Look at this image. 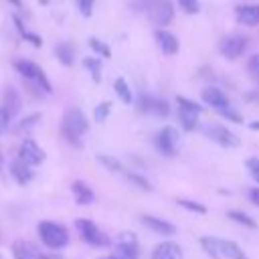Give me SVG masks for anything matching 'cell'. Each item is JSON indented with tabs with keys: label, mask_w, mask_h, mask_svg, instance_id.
<instances>
[{
	"label": "cell",
	"mask_w": 259,
	"mask_h": 259,
	"mask_svg": "<svg viewBox=\"0 0 259 259\" xmlns=\"http://www.w3.org/2000/svg\"><path fill=\"white\" fill-rule=\"evenodd\" d=\"M14 69L28 81V83H32V87H36V89H40L42 93H51L53 91V87H51V81L47 79V75H45V71L36 65V63H32V61H16L14 63Z\"/></svg>",
	"instance_id": "3"
},
{
	"label": "cell",
	"mask_w": 259,
	"mask_h": 259,
	"mask_svg": "<svg viewBox=\"0 0 259 259\" xmlns=\"http://www.w3.org/2000/svg\"><path fill=\"white\" fill-rule=\"evenodd\" d=\"M113 89H115V93L119 95V99L123 101V103H132V99H134V95H132V91H130V85L125 83V79H115V83H113Z\"/></svg>",
	"instance_id": "24"
},
{
	"label": "cell",
	"mask_w": 259,
	"mask_h": 259,
	"mask_svg": "<svg viewBox=\"0 0 259 259\" xmlns=\"http://www.w3.org/2000/svg\"><path fill=\"white\" fill-rule=\"evenodd\" d=\"M40 4H45V6H49V4H53V2H59V0H38Z\"/></svg>",
	"instance_id": "46"
},
{
	"label": "cell",
	"mask_w": 259,
	"mask_h": 259,
	"mask_svg": "<svg viewBox=\"0 0 259 259\" xmlns=\"http://www.w3.org/2000/svg\"><path fill=\"white\" fill-rule=\"evenodd\" d=\"M97 162H99L105 170H109V172H121V170H123L121 162H119L117 158H113V156H107V154H99V156H97Z\"/></svg>",
	"instance_id": "25"
},
{
	"label": "cell",
	"mask_w": 259,
	"mask_h": 259,
	"mask_svg": "<svg viewBox=\"0 0 259 259\" xmlns=\"http://www.w3.org/2000/svg\"><path fill=\"white\" fill-rule=\"evenodd\" d=\"M200 97H202V101H204L206 105H210V107H214V109H219V111L231 109L229 97H227L225 91L219 89V87H206V89H202Z\"/></svg>",
	"instance_id": "12"
},
{
	"label": "cell",
	"mask_w": 259,
	"mask_h": 259,
	"mask_svg": "<svg viewBox=\"0 0 259 259\" xmlns=\"http://www.w3.org/2000/svg\"><path fill=\"white\" fill-rule=\"evenodd\" d=\"M221 115L227 117V119H231V121H235V123H241L243 121V117L237 111H233V109H225V111H221Z\"/></svg>",
	"instance_id": "40"
},
{
	"label": "cell",
	"mask_w": 259,
	"mask_h": 259,
	"mask_svg": "<svg viewBox=\"0 0 259 259\" xmlns=\"http://www.w3.org/2000/svg\"><path fill=\"white\" fill-rule=\"evenodd\" d=\"M148 16H150V20L154 24L166 26L174 18V6H172L170 0H154L152 6H150V10H148Z\"/></svg>",
	"instance_id": "8"
},
{
	"label": "cell",
	"mask_w": 259,
	"mask_h": 259,
	"mask_svg": "<svg viewBox=\"0 0 259 259\" xmlns=\"http://www.w3.org/2000/svg\"><path fill=\"white\" fill-rule=\"evenodd\" d=\"M71 190H73V194H75V202H77V204L87 206V204H91V202L95 200V194H93L91 186H87V184L81 182V180H75V182L71 184Z\"/></svg>",
	"instance_id": "20"
},
{
	"label": "cell",
	"mask_w": 259,
	"mask_h": 259,
	"mask_svg": "<svg viewBox=\"0 0 259 259\" xmlns=\"http://www.w3.org/2000/svg\"><path fill=\"white\" fill-rule=\"evenodd\" d=\"M245 49H247V38L241 36V34H229V36H225V38L221 40V45H219L221 55L227 57V59H231V61L239 59V57L245 53Z\"/></svg>",
	"instance_id": "9"
},
{
	"label": "cell",
	"mask_w": 259,
	"mask_h": 259,
	"mask_svg": "<svg viewBox=\"0 0 259 259\" xmlns=\"http://www.w3.org/2000/svg\"><path fill=\"white\" fill-rule=\"evenodd\" d=\"M176 202L186 210H192V212H198V214H206V206L200 204V202H194V200H188V198H178Z\"/></svg>",
	"instance_id": "28"
},
{
	"label": "cell",
	"mask_w": 259,
	"mask_h": 259,
	"mask_svg": "<svg viewBox=\"0 0 259 259\" xmlns=\"http://www.w3.org/2000/svg\"><path fill=\"white\" fill-rule=\"evenodd\" d=\"M247 170H249L251 178L259 184V158H249L247 160Z\"/></svg>",
	"instance_id": "35"
},
{
	"label": "cell",
	"mask_w": 259,
	"mask_h": 259,
	"mask_svg": "<svg viewBox=\"0 0 259 259\" xmlns=\"http://www.w3.org/2000/svg\"><path fill=\"white\" fill-rule=\"evenodd\" d=\"M8 123H10V113H8L4 107H0V134L6 132Z\"/></svg>",
	"instance_id": "39"
},
{
	"label": "cell",
	"mask_w": 259,
	"mask_h": 259,
	"mask_svg": "<svg viewBox=\"0 0 259 259\" xmlns=\"http://www.w3.org/2000/svg\"><path fill=\"white\" fill-rule=\"evenodd\" d=\"M247 71H249L251 77L259 83V55H253V57L249 59V63H247Z\"/></svg>",
	"instance_id": "33"
},
{
	"label": "cell",
	"mask_w": 259,
	"mask_h": 259,
	"mask_svg": "<svg viewBox=\"0 0 259 259\" xmlns=\"http://www.w3.org/2000/svg\"><path fill=\"white\" fill-rule=\"evenodd\" d=\"M249 130L257 132V130H259V121H251V123H249Z\"/></svg>",
	"instance_id": "44"
},
{
	"label": "cell",
	"mask_w": 259,
	"mask_h": 259,
	"mask_svg": "<svg viewBox=\"0 0 259 259\" xmlns=\"http://www.w3.org/2000/svg\"><path fill=\"white\" fill-rule=\"evenodd\" d=\"M89 47H91L97 55H101V57H105V59H109V57H111L109 47H107L105 42H101L99 38H95V36H91V38H89Z\"/></svg>",
	"instance_id": "29"
},
{
	"label": "cell",
	"mask_w": 259,
	"mask_h": 259,
	"mask_svg": "<svg viewBox=\"0 0 259 259\" xmlns=\"http://www.w3.org/2000/svg\"><path fill=\"white\" fill-rule=\"evenodd\" d=\"M249 198H251V202H253V204H257V206H259V186L249 190Z\"/></svg>",
	"instance_id": "42"
},
{
	"label": "cell",
	"mask_w": 259,
	"mask_h": 259,
	"mask_svg": "<svg viewBox=\"0 0 259 259\" xmlns=\"http://www.w3.org/2000/svg\"><path fill=\"white\" fill-rule=\"evenodd\" d=\"M148 113H154V115H158V117H166V115L170 113V105H168V101H166V99H158V97H152Z\"/></svg>",
	"instance_id": "23"
},
{
	"label": "cell",
	"mask_w": 259,
	"mask_h": 259,
	"mask_svg": "<svg viewBox=\"0 0 259 259\" xmlns=\"http://www.w3.org/2000/svg\"><path fill=\"white\" fill-rule=\"evenodd\" d=\"M20 34H22L24 40H28V42L34 45V47H40V45H42V38H40L38 34H32V32H28V30H24V32H20Z\"/></svg>",
	"instance_id": "38"
},
{
	"label": "cell",
	"mask_w": 259,
	"mask_h": 259,
	"mask_svg": "<svg viewBox=\"0 0 259 259\" xmlns=\"http://www.w3.org/2000/svg\"><path fill=\"white\" fill-rule=\"evenodd\" d=\"M55 55H57V59H59L65 67H71V65L75 63V49H73L71 42H59V45L55 47Z\"/></svg>",
	"instance_id": "22"
},
{
	"label": "cell",
	"mask_w": 259,
	"mask_h": 259,
	"mask_svg": "<svg viewBox=\"0 0 259 259\" xmlns=\"http://www.w3.org/2000/svg\"><path fill=\"white\" fill-rule=\"evenodd\" d=\"M75 227H77V231H79V235H81V239L85 243H89L93 247H107V245H111L109 237L93 221H89V219H77L75 221Z\"/></svg>",
	"instance_id": "4"
},
{
	"label": "cell",
	"mask_w": 259,
	"mask_h": 259,
	"mask_svg": "<svg viewBox=\"0 0 259 259\" xmlns=\"http://www.w3.org/2000/svg\"><path fill=\"white\" fill-rule=\"evenodd\" d=\"M152 259H182V249L174 241H164L154 247Z\"/></svg>",
	"instance_id": "18"
},
{
	"label": "cell",
	"mask_w": 259,
	"mask_h": 259,
	"mask_svg": "<svg viewBox=\"0 0 259 259\" xmlns=\"http://www.w3.org/2000/svg\"><path fill=\"white\" fill-rule=\"evenodd\" d=\"M214 247H217V255H219V257H227V259H247V255L243 253V249H241L235 241H225V239H217V237H214Z\"/></svg>",
	"instance_id": "16"
},
{
	"label": "cell",
	"mask_w": 259,
	"mask_h": 259,
	"mask_svg": "<svg viewBox=\"0 0 259 259\" xmlns=\"http://www.w3.org/2000/svg\"><path fill=\"white\" fill-rule=\"evenodd\" d=\"M178 130L172 125H164L162 130L156 132L154 144L158 148V152H162L164 156H174L176 154V144H178Z\"/></svg>",
	"instance_id": "7"
},
{
	"label": "cell",
	"mask_w": 259,
	"mask_h": 259,
	"mask_svg": "<svg viewBox=\"0 0 259 259\" xmlns=\"http://www.w3.org/2000/svg\"><path fill=\"white\" fill-rule=\"evenodd\" d=\"M32 166H28V164H24L22 160H14L12 164H10V174H12V178L18 182V184H28L30 180H32V170H30Z\"/></svg>",
	"instance_id": "19"
},
{
	"label": "cell",
	"mask_w": 259,
	"mask_h": 259,
	"mask_svg": "<svg viewBox=\"0 0 259 259\" xmlns=\"http://www.w3.org/2000/svg\"><path fill=\"white\" fill-rule=\"evenodd\" d=\"M18 160H22L28 166H36L45 160V150L30 138H26L18 148Z\"/></svg>",
	"instance_id": "10"
},
{
	"label": "cell",
	"mask_w": 259,
	"mask_h": 259,
	"mask_svg": "<svg viewBox=\"0 0 259 259\" xmlns=\"http://www.w3.org/2000/svg\"><path fill=\"white\" fill-rule=\"evenodd\" d=\"M200 245H202V249H204L212 259H219L217 247H214V237H202V239H200Z\"/></svg>",
	"instance_id": "31"
},
{
	"label": "cell",
	"mask_w": 259,
	"mask_h": 259,
	"mask_svg": "<svg viewBox=\"0 0 259 259\" xmlns=\"http://www.w3.org/2000/svg\"><path fill=\"white\" fill-rule=\"evenodd\" d=\"M38 235L40 241L49 247V249H63L69 243V233L63 225L53 223V221H42L38 223Z\"/></svg>",
	"instance_id": "2"
},
{
	"label": "cell",
	"mask_w": 259,
	"mask_h": 259,
	"mask_svg": "<svg viewBox=\"0 0 259 259\" xmlns=\"http://www.w3.org/2000/svg\"><path fill=\"white\" fill-rule=\"evenodd\" d=\"M176 103H178V117H180V123L186 132H192L196 125H198V115L202 111V107L198 103H194L192 99L188 97H182L178 95L176 97Z\"/></svg>",
	"instance_id": "5"
},
{
	"label": "cell",
	"mask_w": 259,
	"mask_h": 259,
	"mask_svg": "<svg viewBox=\"0 0 259 259\" xmlns=\"http://www.w3.org/2000/svg\"><path fill=\"white\" fill-rule=\"evenodd\" d=\"M93 2H95V0H77L79 12H81L83 16H91V12H93Z\"/></svg>",
	"instance_id": "37"
},
{
	"label": "cell",
	"mask_w": 259,
	"mask_h": 259,
	"mask_svg": "<svg viewBox=\"0 0 259 259\" xmlns=\"http://www.w3.org/2000/svg\"><path fill=\"white\" fill-rule=\"evenodd\" d=\"M109 111H111V103H109V101H101V103L95 107V119H97V121H105L107 115H109Z\"/></svg>",
	"instance_id": "30"
},
{
	"label": "cell",
	"mask_w": 259,
	"mask_h": 259,
	"mask_svg": "<svg viewBox=\"0 0 259 259\" xmlns=\"http://www.w3.org/2000/svg\"><path fill=\"white\" fill-rule=\"evenodd\" d=\"M8 2H10V4H14L16 8H20V6H22V2H20V0H8Z\"/></svg>",
	"instance_id": "45"
},
{
	"label": "cell",
	"mask_w": 259,
	"mask_h": 259,
	"mask_svg": "<svg viewBox=\"0 0 259 259\" xmlns=\"http://www.w3.org/2000/svg\"><path fill=\"white\" fill-rule=\"evenodd\" d=\"M152 2L154 0H132V6H134V10H150Z\"/></svg>",
	"instance_id": "41"
},
{
	"label": "cell",
	"mask_w": 259,
	"mask_h": 259,
	"mask_svg": "<svg viewBox=\"0 0 259 259\" xmlns=\"http://www.w3.org/2000/svg\"><path fill=\"white\" fill-rule=\"evenodd\" d=\"M83 65H85V69L91 73V79L93 81H101V61H97V59H93V57H87V59H83Z\"/></svg>",
	"instance_id": "26"
},
{
	"label": "cell",
	"mask_w": 259,
	"mask_h": 259,
	"mask_svg": "<svg viewBox=\"0 0 259 259\" xmlns=\"http://www.w3.org/2000/svg\"><path fill=\"white\" fill-rule=\"evenodd\" d=\"M206 138H210L212 142L225 146V148H237L241 144V140L237 138V134H233L231 130H227L225 125H208L204 130Z\"/></svg>",
	"instance_id": "11"
},
{
	"label": "cell",
	"mask_w": 259,
	"mask_h": 259,
	"mask_svg": "<svg viewBox=\"0 0 259 259\" xmlns=\"http://www.w3.org/2000/svg\"><path fill=\"white\" fill-rule=\"evenodd\" d=\"M99 259H119V257H117V255H113V253H111V255H105V257H99Z\"/></svg>",
	"instance_id": "47"
},
{
	"label": "cell",
	"mask_w": 259,
	"mask_h": 259,
	"mask_svg": "<svg viewBox=\"0 0 259 259\" xmlns=\"http://www.w3.org/2000/svg\"><path fill=\"white\" fill-rule=\"evenodd\" d=\"M2 107L10 113V117H12L14 113H18V109H20V95H18V91H16L14 87H6V89H4Z\"/></svg>",
	"instance_id": "21"
},
{
	"label": "cell",
	"mask_w": 259,
	"mask_h": 259,
	"mask_svg": "<svg viewBox=\"0 0 259 259\" xmlns=\"http://www.w3.org/2000/svg\"><path fill=\"white\" fill-rule=\"evenodd\" d=\"M235 18L239 24L257 26L259 24V4H239L235 8Z\"/></svg>",
	"instance_id": "14"
},
{
	"label": "cell",
	"mask_w": 259,
	"mask_h": 259,
	"mask_svg": "<svg viewBox=\"0 0 259 259\" xmlns=\"http://www.w3.org/2000/svg\"><path fill=\"white\" fill-rule=\"evenodd\" d=\"M178 6H180L186 14H196V12L200 10L198 0H178Z\"/></svg>",
	"instance_id": "32"
},
{
	"label": "cell",
	"mask_w": 259,
	"mask_h": 259,
	"mask_svg": "<svg viewBox=\"0 0 259 259\" xmlns=\"http://www.w3.org/2000/svg\"><path fill=\"white\" fill-rule=\"evenodd\" d=\"M0 259H2V257H0Z\"/></svg>",
	"instance_id": "49"
},
{
	"label": "cell",
	"mask_w": 259,
	"mask_h": 259,
	"mask_svg": "<svg viewBox=\"0 0 259 259\" xmlns=\"http://www.w3.org/2000/svg\"><path fill=\"white\" fill-rule=\"evenodd\" d=\"M40 121V113H32V115H26L22 121H20V130H30L32 125H36Z\"/></svg>",
	"instance_id": "36"
},
{
	"label": "cell",
	"mask_w": 259,
	"mask_h": 259,
	"mask_svg": "<svg viewBox=\"0 0 259 259\" xmlns=\"http://www.w3.org/2000/svg\"><path fill=\"white\" fill-rule=\"evenodd\" d=\"M229 219H233L235 223L245 225V227H249V229H255V227H257L255 219H251L249 214H245V212H241V210H229Z\"/></svg>",
	"instance_id": "27"
},
{
	"label": "cell",
	"mask_w": 259,
	"mask_h": 259,
	"mask_svg": "<svg viewBox=\"0 0 259 259\" xmlns=\"http://www.w3.org/2000/svg\"><path fill=\"white\" fill-rule=\"evenodd\" d=\"M47 259H65V257H61V255H47Z\"/></svg>",
	"instance_id": "48"
},
{
	"label": "cell",
	"mask_w": 259,
	"mask_h": 259,
	"mask_svg": "<svg viewBox=\"0 0 259 259\" xmlns=\"http://www.w3.org/2000/svg\"><path fill=\"white\" fill-rule=\"evenodd\" d=\"M113 255H117L119 259H138L140 255V243H138V237L130 231H123L119 233L117 241H115V251Z\"/></svg>",
	"instance_id": "6"
},
{
	"label": "cell",
	"mask_w": 259,
	"mask_h": 259,
	"mask_svg": "<svg viewBox=\"0 0 259 259\" xmlns=\"http://www.w3.org/2000/svg\"><path fill=\"white\" fill-rule=\"evenodd\" d=\"M63 136L69 144L73 146H81V136L89 130V121H87V115L81 111V109H69L63 117Z\"/></svg>",
	"instance_id": "1"
},
{
	"label": "cell",
	"mask_w": 259,
	"mask_h": 259,
	"mask_svg": "<svg viewBox=\"0 0 259 259\" xmlns=\"http://www.w3.org/2000/svg\"><path fill=\"white\" fill-rule=\"evenodd\" d=\"M12 255L14 259H47V255L40 253V249L34 243L24 239H18L12 243Z\"/></svg>",
	"instance_id": "13"
},
{
	"label": "cell",
	"mask_w": 259,
	"mask_h": 259,
	"mask_svg": "<svg viewBox=\"0 0 259 259\" xmlns=\"http://www.w3.org/2000/svg\"><path fill=\"white\" fill-rule=\"evenodd\" d=\"M154 36H156V40H158V47H160V51L164 53V55H176L178 53V49H180V45H178V38L172 34V32H168V30H164V28H158L156 32H154Z\"/></svg>",
	"instance_id": "17"
},
{
	"label": "cell",
	"mask_w": 259,
	"mask_h": 259,
	"mask_svg": "<svg viewBox=\"0 0 259 259\" xmlns=\"http://www.w3.org/2000/svg\"><path fill=\"white\" fill-rule=\"evenodd\" d=\"M140 221H142V225H144L146 229H150V231H154V233H158V235L170 237V235L176 233V227H174L172 223H168V221H164V219H158V217H154V214H142Z\"/></svg>",
	"instance_id": "15"
},
{
	"label": "cell",
	"mask_w": 259,
	"mask_h": 259,
	"mask_svg": "<svg viewBox=\"0 0 259 259\" xmlns=\"http://www.w3.org/2000/svg\"><path fill=\"white\" fill-rule=\"evenodd\" d=\"M127 180H132L134 184H138L142 190H152V184H150V182H148L144 176H140V174H134V172H130V174H127Z\"/></svg>",
	"instance_id": "34"
},
{
	"label": "cell",
	"mask_w": 259,
	"mask_h": 259,
	"mask_svg": "<svg viewBox=\"0 0 259 259\" xmlns=\"http://www.w3.org/2000/svg\"><path fill=\"white\" fill-rule=\"evenodd\" d=\"M247 99H259V89L255 93H247Z\"/></svg>",
	"instance_id": "43"
}]
</instances>
